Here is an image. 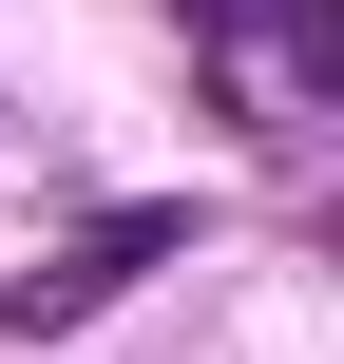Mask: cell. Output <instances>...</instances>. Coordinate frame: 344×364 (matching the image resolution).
I'll list each match as a JSON object with an SVG mask.
<instances>
[{
    "label": "cell",
    "instance_id": "6da1fadb",
    "mask_svg": "<svg viewBox=\"0 0 344 364\" xmlns=\"http://www.w3.org/2000/svg\"><path fill=\"white\" fill-rule=\"evenodd\" d=\"M172 250H192V192H134V211H96L77 250H38V269L0 288V346H57V326H96V307H115V288H153Z\"/></svg>",
    "mask_w": 344,
    "mask_h": 364
}]
</instances>
